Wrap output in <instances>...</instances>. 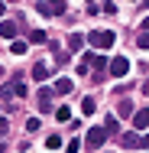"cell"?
Here are the masks:
<instances>
[{
  "mask_svg": "<svg viewBox=\"0 0 149 153\" xmlns=\"http://www.w3.org/2000/svg\"><path fill=\"white\" fill-rule=\"evenodd\" d=\"M88 42L94 46V49H110L114 42H117V36L110 30H94V33H88Z\"/></svg>",
  "mask_w": 149,
  "mask_h": 153,
  "instance_id": "1",
  "label": "cell"
},
{
  "mask_svg": "<svg viewBox=\"0 0 149 153\" xmlns=\"http://www.w3.org/2000/svg\"><path fill=\"white\" fill-rule=\"evenodd\" d=\"M120 147H123V150H146V147H149V140L143 137V134L130 130V134H120Z\"/></svg>",
  "mask_w": 149,
  "mask_h": 153,
  "instance_id": "2",
  "label": "cell"
},
{
  "mask_svg": "<svg viewBox=\"0 0 149 153\" xmlns=\"http://www.w3.org/2000/svg\"><path fill=\"white\" fill-rule=\"evenodd\" d=\"M130 65H133V62L126 59V56H117V59L107 62V72H110L114 78H126V75H130Z\"/></svg>",
  "mask_w": 149,
  "mask_h": 153,
  "instance_id": "3",
  "label": "cell"
},
{
  "mask_svg": "<svg viewBox=\"0 0 149 153\" xmlns=\"http://www.w3.org/2000/svg\"><path fill=\"white\" fill-rule=\"evenodd\" d=\"M104 143H107L104 127H91V130H88V143H84V147H88V150H101Z\"/></svg>",
  "mask_w": 149,
  "mask_h": 153,
  "instance_id": "4",
  "label": "cell"
},
{
  "mask_svg": "<svg viewBox=\"0 0 149 153\" xmlns=\"http://www.w3.org/2000/svg\"><path fill=\"white\" fill-rule=\"evenodd\" d=\"M84 62H88L91 68H94V72L101 75V72H107V62H110V59H104L101 52H88V56H84ZM88 65H84V68H88Z\"/></svg>",
  "mask_w": 149,
  "mask_h": 153,
  "instance_id": "5",
  "label": "cell"
},
{
  "mask_svg": "<svg viewBox=\"0 0 149 153\" xmlns=\"http://www.w3.org/2000/svg\"><path fill=\"white\" fill-rule=\"evenodd\" d=\"M39 10H42V13H49V16H59L62 10H65V0H42V3H39Z\"/></svg>",
  "mask_w": 149,
  "mask_h": 153,
  "instance_id": "6",
  "label": "cell"
},
{
  "mask_svg": "<svg viewBox=\"0 0 149 153\" xmlns=\"http://www.w3.org/2000/svg\"><path fill=\"white\" fill-rule=\"evenodd\" d=\"M133 124H136V130H146V124H149V108L133 111Z\"/></svg>",
  "mask_w": 149,
  "mask_h": 153,
  "instance_id": "7",
  "label": "cell"
},
{
  "mask_svg": "<svg viewBox=\"0 0 149 153\" xmlns=\"http://www.w3.org/2000/svg\"><path fill=\"white\" fill-rule=\"evenodd\" d=\"M65 46H68V52H81V49H84V36H81V33H71Z\"/></svg>",
  "mask_w": 149,
  "mask_h": 153,
  "instance_id": "8",
  "label": "cell"
},
{
  "mask_svg": "<svg viewBox=\"0 0 149 153\" xmlns=\"http://www.w3.org/2000/svg\"><path fill=\"white\" fill-rule=\"evenodd\" d=\"M32 78H36V82H46V78H49V65H46V62H36V65H32Z\"/></svg>",
  "mask_w": 149,
  "mask_h": 153,
  "instance_id": "9",
  "label": "cell"
},
{
  "mask_svg": "<svg viewBox=\"0 0 149 153\" xmlns=\"http://www.w3.org/2000/svg\"><path fill=\"white\" fill-rule=\"evenodd\" d=\"M117 130H120V121H117V114H110V117L104 121V134L110 137V134H117Z\"/></svg>",
  "mask_w": 149,
  "mask_h": 153,
  "instance_id": "10",
  "label": "cell"
},
{
  "mask_svg": "<svg viewBox=\"0 0 149 153\" xmlns=\"http://www.w3.org/2000/svg\"><path fill=\"white\" fill-rule=\"evenodd\" d=\"M71 88H75V85H71V78H59L52 91H55V94H68V91H71Z\"/></svg>",
  "mask_w": 149,
  "mask_h": 153,
  "instance_id": "11",
  "label": "cell"
},
{
  "mask_svg": "<svg viewBox=\"0 0 149 153\" xmlns=\"http://www.w3.org/2000/svg\"><path fill=\"white\" fill-rule=\"evenodd\" d=\"M0 36H7V39H13V36H16V23H10V20H3V23H0Z\"/></svg>",
  "mask_w": 149,
  "mask_h": 153,
  "instance_id": "12",
  "label": "cell"
},
{
  "mask_svg": "<svg viewBox=\"0 0 149 153\" xmlns=\"http://www.w3.org/2000/svg\"><path fill=\"white\" fill-rule=\"evenodd\" d=\"M39 104H42V111H49V108H52V91H49V88H42V91H39Z\"/></svg>",
  "mask_w": 149,
  "mask_h": 153,
  "instance_id": "13",
  "label": "cell"
},
{
  "mask_svg": "<svg viewBox=\"0 0 149 153\" xmlns=\"http://www.w3.org/2000/svg\"><path fill=\"white\" fill-rule=\"evenodd\" d=\"M94 108H97L94 98H84V101H81V111H84V114H94Z\"/></svg>",
  "mask_w": 149,
  "mask_h": 153,
  "instance_id": "14",
  "label": "cell"
},
{
  "mask_svg": "<svg viewBox=\"0 0 149 153\" xmlns=\"http://www.w3.org/2000/svg\"><path fill=\"white\" fill-rule=\"evenodd\" d=\"M26 46H29V42H16V39H13V42H10V52H16V56H23V52H26Z\"/></svg>",
  "mask_w": 149,
  "mask_h": 153,
  "instance_id": "15",
  "label": "cell"
},
{
  "mask_svg": "<svg viewBox=\"0 0 149 153\" xmlns=\"http://www.w3.org/2000/svg\"><path fill=\"white\" fill-rule=\"evenodd\" d=\"M120 114H123V117H126V114H133V101H130V98H123V101H120Z\"/></svg>",
  "mask_w": 149,
  "mask_h": 153,
  "instance_id": "16",
  "label": "cell"
},
{
  "mask_svg": "<svg viewBox=\"0 0 149 153\" xmlns=\"http://www.w3.org/2000/svg\"><path fill=\"white\" fill-rule=\"evenodd\" d=\"M29 42H36V46L46 42V33H42V30H32V33H29Z\"/></svg>",
  "mask_w": 149,
  "mask_h": 153,
  "instance_id": "17",
  "label": "cell"
},
{
  "mask_svg": "<svg viewBox=\"0 0 149 153\" xmlns=\"http://www.w3.org/2000/svg\"><path fill=\"white\" fill-rule=\"evenodd\" d=\"M101 13H117V3H114V0H104V3H101Z\"/></svg>",
  "mask_w": 149,
  "mask_h": 153,
  "instance_id": "18",
  "label": "cell"
},
{
  "mask_svg": "<svg viewBox=\"0 0 149 153\" xmlns=\"http://www.w3.org/2000/svg\"><path fill=\"white\" fill-rule=\"evenodd\" d=\"M46 147H49V150H59V147H62V137H55V134H52V137L46 140Z\"/></svg>",
  "mask_w": 149,
  "mask_h": 153,
  "instance_id": "19",
  "label": "cell"
},
{
  "mask_svg": "<svg viewBox=\"0 0 149 153\" xmlns=\"http://www.w3.org/2000/svg\"><path fill=\"white\" fill-rule=\"evenodd\" d=\"M39 124H42L39 117H29V121H26V130H29V134H32V130H39Z\"/></svg>",
  "mask_w": 149,
  "mask_h": 153,
  "instance_id": "20",
  "label": "cell"
},
{
  "mask_svg": "<svg viewBox=\"0 0 149 153\" xmlns=\"http://www.w3.org/2000/svg\"><path fill=\"white\" fill-rule=\"evenodd\" d=\"M78 150H81V140L71 137V140H68V153H78Z\"/></svg>",
  "mask_w": 149,
  "mask_h": 153,
  "instance_id": "21",
  "label": "cell"
},
{
  "mask_svg": "<svg viewBox=\"0 0 149 153\" xmlns=\"http://www.w3.org/2000/svg\"><path fill=\"white\" fill-rule=\"evenodd\" d=\"M55 117H59V121H68V117H71V111H68V108H59V111H55Z\"/></svg>",
  "mask_w": 149,
  "mask_h": 153,
  "instance_id": "22",
  "label": "cell"
},
{
  "mask_svg": "<svg viewBox=\"0 0 149 153\" xmlns=\"http://www.w3.org/2000/svg\"><path fill=\"white\" fill-rule=\"evenodd\" d=\"M0 134H7V121L3 117H0Z\"/></svg>",
  "mask_w": 149,
  "mask_h": 153,
  "instance_id": "23",
  "label": "cell"
},
{
  "mask_svg": "<svg viewBox=\"0 0 149 153\" xmlns=\"http://www.w3.org/2000/svg\"><path fill=\"white\" fill-rule=\"evenodd\" d=\"M0 78H3V68H0Z\"/></svg>",
  "mask_w": 149,
  "mask_h": 153,
  "instance_id": "24",
  "label": "cell"
},
{
  "mask_svg": "<svg viewBox=\"0 0 149 153\" xmlns=\"http://www.w3.org/2000/svg\"><path fill=\"white\" fill-rule=\"evenodd\" d=\"M0 13H3V3H0Z\"/></svg>",
  "mask_w": 149,
  "mask_h": 153,
  "instance_id": "25",
  "label": "cell"
},
{
  "mask_svg": "<svg viewBox=\"0 0 149 153\" xmlns=\"http://www.w3.org/2000/svg\"><path fill=\"white\" fill-rule=\"evenodd\" d=\"M88 3H91V7H94V0H88Z\"/></svg>",
  "mask_w": 149,
  "mask_h": 153,
  "instance_id": "26",
  "label": "cell"
}]
</instances>
